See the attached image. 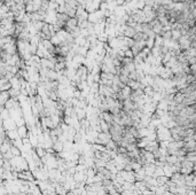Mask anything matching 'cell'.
<instances>
[{
	"instance_id": "obj_1",
	"label": "cell",
	"mask_w": 196,
	"mask_h": 195,
	"mask_svg": "<svg viewBox=\"0 0 196 195\" xmlns=\"http://www.w3.org/2000/svg\"><path fill=\"white\" fill-rule=\"evenodd\" d=\"M111 140L110 134L109 132H102V133L99 134V138H97V143H101V145H107L109 141Z\"/></svg>"
}]
</instances>
